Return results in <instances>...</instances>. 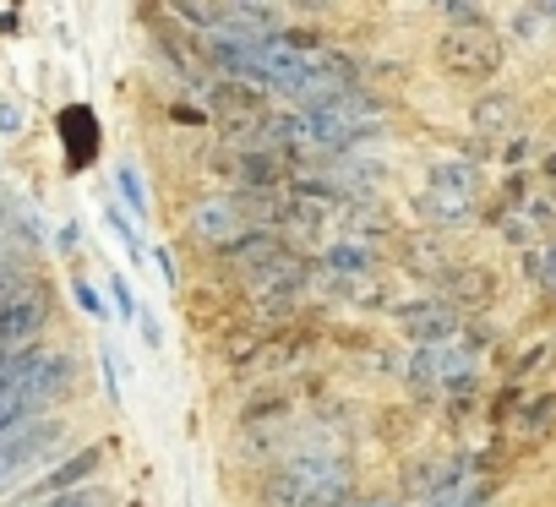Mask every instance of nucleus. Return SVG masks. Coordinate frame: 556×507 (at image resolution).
<instances>
[{
    "mask_svg": "<svg viewBox=\"0 0 556 507\" xmlns=\"http://www.w3.org/2000/svg\"><path fill=\"white\" fill-rule=\"evenodd\" d=\"M104 388H110V398H121V377H115V355L104 350Z\"/></svg>",
    "mask_w": 556,
    "mask_h": 507,
    "instance_id": "4be33fe9",
    "label": "nucleus"
},
{
    "mask_svg": "<svg viewBox=\"0 0 556 507\" xmlns=\"http://www.w3.org/2000/svg\"><path fill=\"white\" fill-rule=\"evenodd\" d=\"M153 268H159V279H164V284H175V251H169V245H159V251H153Z\"/></svg>",
    "mask_w": 556,
    "mask_h": 507,
    "instance_id": "6ab92c4d",
    "label": "nucleus"
},
{
    "mask_svg": "<svg viewBox=\"0 0 556 507\" xmlns=\"http://www.w3.org/2000/svg\"><path fill=\"white\" fill-rule=\"evenodd\" d=\"M34 507H110V491H104V485H83V491H66V496L34 502Z\"/></svg>",
    "mask_w": 556,
    "mask_h": 507,
    "instance_id": "2eb2a0df",
    "label": "nucleus"
},
{
    "mask_svg": "<svg viewBox=\"0 0 556 507\" xmlns=\"http://www.w3.org/2000/svg\"><path fill=\"white\" fill-rule=\"evenodd\" d=\"M0 360H7V350H0Z\"/></svg>",
    "mask_w": 556,
    "mask_h": 507,
    "instance_id": "a878e982",
    "label": "nucleus"
},
{
    "mask_svg": "<svg viewBox=\"0 0 556 507\" xmlns=\"http://www.w3.org/2000/svg\"><path fill=\"white\" fill-rule=\"evenodd\" d=\"M502 121L513 126V99H507V93H491V99L475 104V126H480V131H502Z\"/></svg>",
    "mask_w": 556,
    "mask_h": 507,
    "instance_id": "4468645a",
    "label": "nucleus"
},
{
    "mask_svg": "<svg viewBox=\"0 0 556 507\" xmlns=\"http://www.w3.org/2000/svg\"><path fill=\"white\" fill-rule=\"evenodd\" d=\"M344 507H393V502H382V496H361V502H355V496H350Z\"/></svg>",
    "mask_w": 556,
    "mask_h": 507,
    "instance_id": "5701e85b",
    "label": "nucleus"
},
{
    "mask_svg": "<svg viewBox=\"0 0 556 507\" xmlns=\"http://www.w3.org/2000/svg\"><path fill=\"white\" fill-rule=\"evenodd\" d=\"M17 131H23V104L0 99V137H17Z\"/></svg>",
    "mask_w": 556,
    "mask_h": 507,
    "instance_id": "a211bd4d",
    "label": "nucleus"
},
{
    "mask_svg": "<svg viewBox=\"0 0 556 507\" xmlns=\"http://www.w3.org/2000/svg\"><path fill=\"white\" fill-rule=\"evenodd\" d=\"M137 322H142V339H148V344H153V350H164V333H159V322H153V317H148V312H142V317H137Z\"/></svg>",
    "mask_w": 556,
    "mask_h": 507,
    "instance_id": "412c9836",
    "label": "nucleus"
},
{
    "mask_svg": "<svg viewBox=\"0 0 556 507\" xmlns=\"http://www.w3.org/2000/svg\"><path fill=\"white\" fill-rule=\"evenodd\" d=\"M110 301H115V312H121V322H137V317H142V306H137V290H131V284H126L121 274L110 279Z\"/></svg>",
    "mask_w": 556,
    "mask_h": 507,
    "instance_id": "dca6fc26",
    "label": "nucleus"
},
{
    "mask_svg": "<svg viewBox=\"0 0 556 507\" xmlns=\"http://www.w3.org/2000/svg\"><path fill=\"white\" fill-rule=\"evenodd\" d=\"M420 507H480L475 474H464V469H447V474H437Z\"/></svg>",
    "mask_w": 556,
    "mask_h": 507,
    "instance_id": "9d476101",
    "label": "nucleus"
},
{
    "mask_svg": "<svg viewBox=\"0 0 556 507\" xmlns=\"http://www.w3.org/2000/svg\"><path fill=\"white\" fill-rule=\"evenodd\" d=\"M437 61L453 83H491L507 61V45L491 23H458L437 39Z\"/></svg>",
    "mask_w": 556,
    "mask_h": 507,
    "instance_id": "f03ea898",
    "label": "nucleus"
},
{
    "mask_svg": "<svg viewBox=\"0 0 556 507\" xmlns=\"http://www.w3.org/2000/svg\"><path fill=\"white\" fill-rule=\"evenodd\" d=\"M115 191H121V202H126V218H148V186H142V175H137L131 164L115 169Z\"/></svg>",
    "mask_w": 556,
    "mask_h": 507,
    "instance_id": "f8f14e48",
    "label": "nucleus"
},
{
    "mask_svg": "<svg viewBox=\"0 0 556 507\" xmlns=\"http://www.w3.org/2000/svg\"><path fill=\"white\" fill-rule=\"evenodd\" d=\"M251 229H256V213H251L245 197H213V202H202V207L191 213V235H197L202 245H213V251H229V245L245 240Z\"/></svg>",
    "mask_w": 556,
    "mask_h": 507,
    "instance_id": "39448f33",
    "label": "nucleus"
},
{
    "mask_svg": "<svg viewBox=\"0 0 556 507\" xmlns=\"http://www.w3.org/2000/svg\"><path fill=\"white\" fill-rule=\"evenodd\" d=\"M72 295H77V306H83V312H88V317H99V322H104V317H110V306H104V301H99V290H93V284H88V279H72Z\"/></svg>",
    "mask_w": 556,
    "mask_h": 507,
    "instance_id": "f3484780",
    "label": "nucleus"
},
{
    "mask_svg": "<svg viewBox=\"0 0 556 507\" xmlns=\"http://www.w3.org/2000/svg\"><path fill=\"white\" fill-rule=\"evenodd\" d=\"M529 268H534V274H540V279H545V284H556V245H551V251H545V263H540V257H534V263H529Z\"/></svg>",
    "mask_w": 556,
    "mask_h": 507,
    "instance_id": "aec40b11",
    "label": "nucleus"
},
{
    "mask_svg": "<svg viewBox=\"0 0 556 507\" xmlns=\"http://www.w3.org/2000/svg\"><path fill=\"white\" fill-rule=\"evenodd\" d=\"M7 436H12V426H0V442H7Z\"/></svg>",
    "mask_w": 556,
    "mask_h": 507,
    "instance_id": "393cba45",
    "label": "nucleus"
},
{
    "mask_svg": "<svg viewBox=\"0 0 556 507\" xmlns=\"http://www.w3.org/2000/svg\"><path fill=\"white\" fill-rule=\"evenodd\" d=\"M350 469L323 447H301L278 474H267V507H344Z\"/></svg>",
    "mask_w": 556,
    "mask_h": 507,
    "instance_id": "f257e3e1",
    "label": "nucleus"
},
{
    "mask_svg": "<svg viewBox=\"0 0 556 507\" xmlns=\"http://www.w3.org/2000/svg\"><path fill=\"white\" fill-rule=\"evenodd\" d=\"M39 279H34V268H28V257H17V251H0V301H12V295H23V290H34Z\"/></svg>",
    "mask_w": 556,
    "mask_h": 507,
    "instance_id": "9b49d317",
    "label": "nucleus"
},
{
    "mask_svg": "<svg viewBox=\"0 0 556 507\" xmlns=\"http://www.w3.org/2000/svg\"><path fill=\"white\" fill-rule=\"evenodd\" d=\"M61 442H66V426H61V420H50V415H39V420L17 426L7 442H0V491L17 485L28 469H39Z\"/></svg>",
    "mask_w": 556,
    "mask_h": 507,
    "instance_id": "20e7f679",
    "label": "nucleus"
},
{
    "mask_svg": "<svg viewBox=\"0 0 556 507\" xmlns=\"http://www.w3.org/2000/svg\"><path fill=\"white\" fill-rule=\"evenodd\" d=\"M99 464H104V447H77L72 458H61L39 485H34V502H50V496H66V491H83L93 474H99Z\"/></svg>",
    "mask_w": 556,
    "mask_h": 507,
    "instance_id": "1a4fd4ad",
    "label": "nucleus"
},
{
    "mask_svg": "<svg viewBox=\"0 0 556 507\" xmlns=\"http://www.w3.org/2000/svg\"><path fill=\"white\" fill-rule=\"evenodd\" d=\"M7 229H12V207L0 202V240H7Z\"/></svg>",
    "mask_w": 556,
    "mask_h": 507,
    "instance_id": "b1692460",
    "label": "nucleus"
},
{
    "mask_svg": "<svg viewBox=\"0 0 556 507\" xmlns=\"http://www.w3.org/2000/svg\"><path fill=\"white\" fill-rule=\"evenodd\" d=\"M323 274H328L339 290H355V284H366V279L377 274V251H371L366 240L344 235V240H333V245L323 251Z\"/></svg>",
    "mask_w": 556,
    "mask_h": 507,
    "instance_id": "6e6552de",
    "label": "nucleus"
},
{
    "mask_svg": "<svg viewBox=\"0 0 556 507\" xmlns=\"http://www.w3.org/2000/svg\"><path fill=\"white\" fill-rule=\"evenodd\" d=\"M399 328L409 333V344L415 350H437V344H453V333H458V312L447 306V301H404L399 306Z\"/></svg>",
    "mask_w": 556,
    "mask_h": 507,
    "instance_id": "423d86ee",
    "label": "nucleus"
},
{
    "mask_svg": "<svg viewBox=\"0 0 556 507\" xmlns=\"http://www.w3.org/2000/svg\"><path fill=\"white\" fill-rule=\"evenodd\" d=\"M104 229H110V235L121 240V251H126L131 263H142V235H137V224H131V218H126L121 207H104Z\"/></svg>",
    "mask_w": 556,
    "mask_h": 507,
    "instance_id": "ddd939ff",
    "label": "nucleus"
},
{
    "mask_svg": "<svg viewBox=\"0 0 556 507\" xmlns=\"http://www.w3.org/2000/svg\"><path fill=\"white\" fill-rule=\"evenodd\" d=\"M475 197H480V169L469 159H442L431 164L426 175V191H420V213L431 224H464L475 213Z\"/></svg>",
    "mask_w": 556,
    "mask_h": 507,
    "instance_id": "7ed1b4c3",
    "label": "nucleus"
},
{
    "mask_svg": "<svg viewBox=\"0 0 556 507\" xmlns=\"http://www.w3.org/2000/svg\"><path fill=\"white\" fill-rule=\"evenodd\" d=\"M55 131H61V148H66V169L72 175H83L93 159H99V115L88 110V104H66L61 115H55Z\"/></svg>",
    "mask_w": 556,
    "mask_h": 507,
    "instance_id": "0eeeda50",
    "label": "nucleus"
}]
</instances>
